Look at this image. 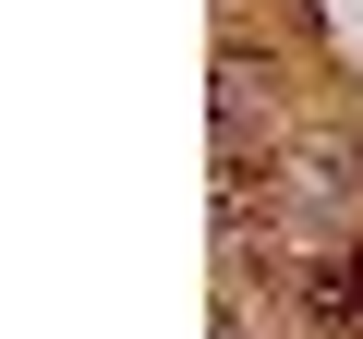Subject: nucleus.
I'll list each match as a JSON object with an SVG mask.
<instances>
[{
  "mask_svg": "<svg viewBox=\"0 0 363 339\" xmlns=\"http://www.w3.org/2000/svg\"><path fill=\"white\" fill-rule=\"evenodd\" d=\"M303 315H315L327 339H363V243L327 255V267H303Z\"/></svg>",
  "mask_w": 363,
  "mask_h": 339,
  "instance_id": "obj_1",
  "label": "nucleus"
},
{
  "mask_svg": "<svg viewBox=\"0 0 363 339\" xmlns=\"http://www.w3.org/2000/svg\"><path fill=\"white\" fill-rule=\"evenodd\" d=\"M218 339H242V315H218Z\"/></svg>",
  "mask_w": 363,
  "mask_h": 339,
  "instance_id": "obj_2",
  "label": "nucleus"
}]
</instances>
